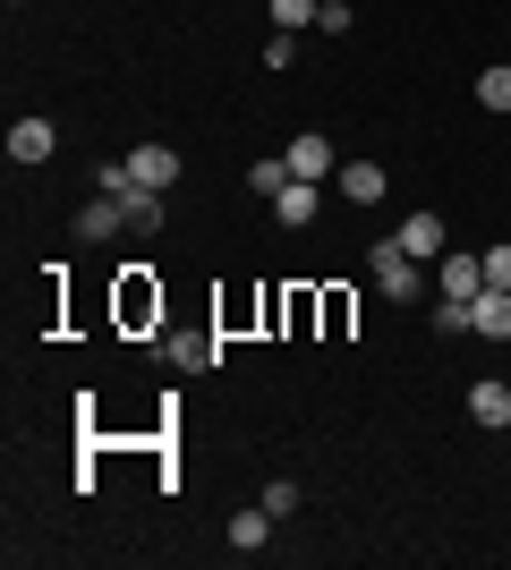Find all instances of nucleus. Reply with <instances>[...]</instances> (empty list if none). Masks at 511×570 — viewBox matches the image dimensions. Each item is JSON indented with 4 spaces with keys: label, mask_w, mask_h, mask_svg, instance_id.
Instances as JSON below:
<instances>
[{
    "label": "nucleus",
    "mask_w": 511,
    "mask_h": 570,
    "mask_svg": "<svg viewBox=\"0 0 511 570\" xmlns=\"http://www.w3.org/2000/svg\"><path fill=\"white\" fill-rule=\"evenodd\" d=\"M120 205H128V230H163V196L154 188H128Z\"/></svg>",
    "instance_id": "nucleus-14"
},
{
    "label": "nucleus",
    "mask_w": 511,
    "mask_h": 570,
    "mask_svg": "<svg viewBox=\"0 0 511 570\" xmlns=\"http://www.w3.org/2000/svg\"><path fill=\"white\" fill-rule=\"evenodd\" d=\"M273 214H282V230H307L324 214V179H291V188L273 196Z\"/></svg>",
    "instance_id": "nucleus-5"
},
{
    "label": "nucleus",
    "mask_w": 511,
    "mask_h": 570,
    "mask_svg": "<svg viewBox=\"0 0 511 570\" xmlns=\"http://www.w3.org/2000/svg\"><path fill=\"white\" fill-rule=\"evenodd\" d=\"M384 188H392L384 163H358V154H350V163L333 170V196H341V205H384Z\"/></svg>",
    "instance_id": "nucleus-3"
},
{
    "label": "nucleus",
    "mask_w": 511,
    "mask_h": 570,
    "mask_svg": "<svg viewBox=\"0 0 511 570\" xmlns=\"http://www.w3.org/2000/svg\"><path fill=\"white\" fill-rule=\"evenodd\" d=\"M265 546H273V511L256 502V511H239V520H230V553H265Z\"/></svg>",
    "instance_id": "nucleus-12"
},
{
    "label": "nucleus",
    "mask_w": 511,
    "mask_h": 570,
    "mask_svg": "<svg viewBox=\"0 0 511 570\" xmlns=\"http://www.w3.org/2000/svg\"><path fill=\"white\" fill-rule=\"evenodd\" d=\"M163 357H170V366H214L222 350H214L205 333H170V341H163Z\"/></svg>",
    "instance_id": "nucleus-13"
},
{
    "label": "nucleus",
    "mask_w": 511,
    "mask_h": 570,
    "mask_svg": "<svg viewBox=\"0 0 511 570\" xmlns=\"http://www.w3.org/2000/svg\"><path fill=\"white\" fill-rule=\"evenodd\" d=\"M392 238H401V247H410L417 264H435V256H443V222H435V214H410V222H401Z\"/></svg>",
    "instance_id": "nucleus-11"
},
{
    "label": "nucleus",
    "mask_w": 511,
    "mask_h": 570,
    "mask_svg": "<svg viewBox=\"0 0 511 570\" xmlns=\"http://www.w3.org/2000/svg\"><path fill=\"white\" fill-rule=\"evenodd\" d=\"M366 273H375V289H384V298H401V307L426 289V264H417L401 238H375V247H366Z\"/></svg>",
    "instance_id": "nucleus-1"
},
{
    "label": "nucleus",
    "mask_w": 511,
    "mask_h": 570,
    "mask_svg": "<svg viewBox=\"0 0 511 570\" xmlns=\"http://www.w3.org/2000/svg\"><path fill=\"white\" fill-rule=\"evenodd\" d=\"M469 333L478 341H511V289H478V298H469Z\"/></svg>",
    "instance_id": "nucleus-7"
},
{
    "label": "nucleus",
    "mask_w": 511,
    "mask_h": 570,
    "mask_svg": "<svg viewBox=\"0 0 511 570\" xmlns=\"http://www.w3.org/2000/svg\"><path fill=\"white\" fill-rule=\"evenodd\" d=\"M247 188H256V196H282V188H291V163H256V170H247Z\"/></svg>",
    "instance_id": "nucleus-17"
},
{
    "label": "nucleus",
    "mask_w": 511,
    "mask_h": 570,
    "mask_svg": "<svg viewBox=\"0 0 511 570\" xmlns=\"http://www.w3.org/2000/svg\"><path fill=\"white\" fill-rule=\"evenodd\" d=\"M503 350H511V341H503Z\"/></svg>",
    "instance_id": "nucleus-23"
},
{
    "label": "nucleus",
    "mask_w": 511,
    "mask_h": 570,
    "mask_svg": "<svg viewBox=\"0 0 511 570\" xmlns=\"http://www.w3.org/2000/svg\"><path fill=\"white\" fill-rule=\"evenodd\" d=\"M316 26H324V35H350L358 18H350V0H324V9H316Z\"/></svg>",
    "instance_id": "nucleus-19"
},
{
    "label": "nucleus",
    "mask_w": 511,
    "mask_h": 570,
    "mask_svg": "<svg viewBox=\"0 0 511 570\" xmlns=\"http://www.w3.org/2000/svg\"><path fill=\"white\" fill-rule=\"evenodd\" d=\"M333 170H341L333 137H291V179H333Z\"/></svg>",
    "instance_id": "nucleus-9"
},
{
    "label": "nucleus",
    "mask_w": 511,
    "mask_h": 570,
    "mask_svg": "<svg viewBox=\"0 0 511 570\" xmlns=\"http://www.w3.org/2000/svg\"><path fill=\"white\" fill-rule=\"evenodd\" d=\"M324 0H273V35H298V26H316Z\"/></svg>",
    "instance_id": "nucleus-15"
},
{
    "label": "nucleus",
    "mask_w": 511,
    "mask_h": 570,
    "mask_svg": "<svg viewBox=\"0 0 511 570\" xmlns=\"http://www.w3.org/2000/svg\"><path fill=\"white\" fill-rule=\"evenodd\" d=\"M111 230H128V205L120 196H95V205H77V238L95 247V238H111Z\"/></svg>",
    "instance_id": "nucleus-10"
},
{
    "label": "nucleus",
    "mask_w": 511,
    "mask_h": 570,
    "mask_svg": "<svg viewBox=\"0 0 511 570\" xmlns=\"http://www.w3.org/2000/svg\"><path fill=\"white\" fill-rule=\"evenodd\" d=\"M265 511H273V520H291V511H298V485H291V476H273V485H265Z\"/></svg>",
    "instance_id": "nucleus-18"
},
{
    "label": "nucleus",
    "mask_w": 511,
    "mask_h": 570,
    "mask_svg": "<svg viewBox=\"0 0 511 570\" xmlns=\"http://www.w3.org/2000/svg\"><path fill=\"white\" fill-rule=\"evenodd\" d=\"M51 145H60V128H51V119H35V111H26L18 128H9V163H51Z\"/></svg>",
    "instance_id": "nucleus-8"
},
{
    "label": "nucleus",
    "mask_w": 511,
    "mask_h": 570,
    "mask_svg": "<svg viewBox=\"0 0 511 570\" xmlns=\"http://www.w3.org/2000/svg\"><path fill=\"white\" fill-rule=\"evenodd\" d=\"M478 289H487V256H452V247H443V256H435V298L469 307Z\"/></svg>",
    "instance_id": "nucleus-2"
},
{
    "label": "nucleus",
    "mask_w": 511,
    "mask_h": 570,
    "mask_svg": "<svg viewBox=\"0 0 511 570\" xmlns=\"http://www.w3.org/2000/svg\"><path fill=\"white\" fill-rule=\"evenodd\" d=\"M478 102H487V111H511V69H487V77H478Z\"/></svg>",
    "instance_id": "nucleus-16"
},
{
    "label": "nucleus",
    "mask_w": 511,
    "mask_h": 570,
    "mask_svg": "<svg viewBox=\"0 0 511 570\" xmlns=\"http://www.w3.org/2000/svg\"><path fill=\"white\" fill-rule=\"evenodd\" d=\"M128 179L154 188V196H170L179 188V154H170V145H137V154H128Z\"/></svg>",
    "instance_id": "nucleus-4"
},
{
    "label": "nucleus",
    "mask_w": 511,
    "mask_h": 570,
    "mask_svg": "<svg viewBox=\"0 0 511 570\" xmlns=\"http://www.w3.org/2000/svg\"><path fill=\"white\" fill-rule=\"evenodd\" d=\"M469 417H478L487 434H503V426H511V383L478 375V383H469Z\"/></svg>",
    "instance_id": "nucleus-6"
},
{
    "label": "nucleus",
    "mask_w": 511,
    "mask_h": 570,
    "mask_svg": "<svg viewBox=\"0 0 511 570\" xmlns=\"http://www.w3.org/2000/svg\"><path fill=\"white\" fill-rule=\"evenodd\" d=\"M9 9H18V0H9Z\"/></svg>",
    "instance_id": "nucleus-22"
},
{
    "label": "nucleus",
    "mask_w": 511,
    "mask_h": 570,
    "mask_svg": "<svg viewBox=\"0 0 511 570\" xmlns=\"http://www.w3.org/2000/svg\"><path fill=\"white\" fill-rule=\"evenodd\" d=\"M487 289H511V247H487Z\"/></svg>",
    "instance_id": "nucleus-21"
},
{
    "label": "nucleus",
    "mask_w": 511,
    "mask_h": 570,
    "mask_svg": "<svg viewBox=\"0 0 511 570\" xmlns=\"http://www.w3.org/2000/svg\"><path fill=\"white\" fill-rule=\"evenodd\" d=\"M265 69H298V35H273V43H265Z\"/></svg>",
    "instance_id": "nucleus-20"
}]
</instances>
